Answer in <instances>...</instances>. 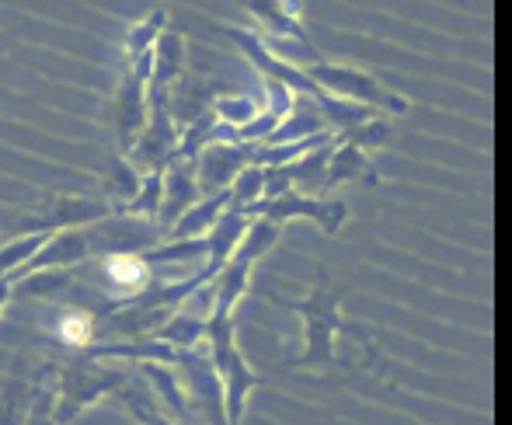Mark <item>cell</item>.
Masks as SVG:
<instances>
[{
  "label": "cell",
  "instance_id": "cell-1",
  "mask_svg": "<svg viewBox=\"0 0 512 425\" xmlns=\"http://www.w3.org/2000/svg\"><path fill=\"white\" fill-rule=\"evenodd\" d=\"M317 81H324L328 88H335L338 95H349V98H366V102H377V105H391V108H405L398 98H391L387 91H380L370 77L363 74H352V70H338V67H314Z\"/></svg>",
  "mask_w": 512,
  "mask_h": 425
},
{
  "label": "cell",
  "instance_id": "cell-2",
  "mask_svg": "<svg viewBox=\"0 0 512 425\" xmlns=\"http://www.w3.org/2000/svg\"><path fill=\"white\" fill-rule=\"evenodd\" d=\"M230 35L237 39V46H244L251 53V60H258L262 63V70L265 74H272V77H279V81L286 84V88H300V91H307V95H321L317 91V84L314 81H307V77H300L297 70H286V63H279V60H272V56H265V49L255 42V35H248V32H234V28H227Z\"/></svg>",
  "mask_w": 512,
  "mask_h": 425
},
{
  "label": "cell",
  "instance_id": "cell-3",
  "mask_svg": "<svg viewBox=\"0 0 512 425\" xmlns=\"http://www.w3.org/2000/svg\"><path fill=\"white\" fill-rule=\"evenodd\" d=\"M105 272H108V279H112L115 286H122V290H140V286H147V279H150L147 265H143L140 258H133V255L108 258Z\"/></svg>",
  "mask_w": 512,
  "mask_h": 425
},
{
  "label": "cell",
  "instance_id": "cell-4",
  "mask_svg": "<svg viewBox=\"0 0 512 425\" xmlns=\"http://www.w3.org/2000/svg\"><path fill=\"white\" fill-rule=\"evenodd\" d=\"M241 4H248L251 11L258 14V18H265L269 21L276 32H283V35H290V39H297V42H304V46L310 49V42H307V35L300 32V25L290 18V11H283V4L279 0H241Z\"/></svg>",
  "mask_w": 512,
  "mask_h": 425
},
{
  "label": "cell",
  "instance_id": "cell-5",
  "mask_svg": "<svg viewBox=\"0 0 512 425\" xmlns=\"http://www.w3.org/2000/svg\"><path fill=\"white\" fill-rule=\"evenodd\" d=\"M248 387H255V377H251L248 373V366L241 363V359H234V363H230V419H237V415H241V401H244V391H248Z\"/></svg>",
  "mask_w": 512,
  "mask_h": 425
},
{
  "label": "cell",
  "instance_id": "cell-6",
  "mask_svg": "<svg viewBox=\"0 0 512 425\" xmlns=\"http://www.w3.org/2000/svg\"><path fill=\"white\" fill-rule=\"evenodd\" d=\"M91 335H95V321H91L88 314H70L60 328V338L67 345H88Z\"/></svg>",
  "mask_w": 512,
  "mask_h": 425
},
{
  "label": "cell",
  "instance_id": "cell-7",
  "mask_svg": "<svg viewBox=\"0 0 512 425\" xmlns=\"http://www.w3.org/2000/svg\"><path fill=\"white\" fill-rule=\"evenodd\" d=\"M223 203H227V196H216L213 203H203V210H196L192 216H182V220H178V227H175V234H178V237L199 234V230H203L206 223L216 216V206H223Z\"/></svg>",
  "mask_w": 512,
  "mask_h": 425
},
{
  "label": "cell",
  "instance_id": "cell-8",
  "mask_svg": "<svg viewBox=\"0 0 512 425\" xmlns=\"http://www.w3.org/2000/svg\"><path fill=\"white\" fill-rule=\"evenodd\" d=\"M42 241H46V234L28 237V241H18V244H7V248L0 251V272L11 269V265H18V262H25L28 255H35V248H39Z\"/></svg>",
  "mask_w": 512,
  "mask_h": 425
},
{
  "label": "cell",
  "instance_id": "cell-9",
  "mask_svg": "<svg viewBox=\"0 0 512 425\" xmlns=\"http://www.w3.org/2000/svg\"><path fill=\"white\" fill-rule=\"evenodd\" d=\"M272 241H276V227H269V223H258V227L251 230V237H248V248L237 251V262H248L251 255H258V251H265Z\"/></svg>",
  "mask_w": 512,
  "mask_h": 425
},
{
  "label": "cell",
  "instance_id": "cell-10",
  "mask_svg": "<svg viewBox=\"0 0 512 425\" xmlns=\"http://www.w3.org/2000/svg\"><path fill=\"white\" fill-rule=\"evenodd\" d=\"M241 227H244V223H241V220H237V213L223 216L220 230H216V237H213V241H209V248H213V251H216V255H223V251H227V248H230V244H234V241H237V237H241V234H237V230H241Z\"/></svg>",
  "mask_w": 512,
  "mask_h": 425
},
{
  "label": "cell",
  "instance_id": "cell-11",
  "mask_svg": "<svg viewBox=\"0 0 512 425\" xmlns=\"http://www.w3.org/2000/svg\"><path fill=\"white\" fill-rule=\"evenodd\" d=\"M216 112H220L227 122H248L251 115H255V108H251L248 102H227V98H223V102L216 105Z\"/></svg>",
  "mask_w": 512,
  "mask_h": 425
},
{
  "label": "cell",
  "instance_id": "cell-12",
  "mask_svg": "<svg viewBox=\"0 0 512 425\" xmlns=\"http://www.w3.org/2000/svg\"><path fill=\"white\" fill-rule=\"evenodd\" d=\"M244 182H237V203H251V196H255L258 189L265 185L262 171H244Z\"/></svg>",
  "mask_w": 512,
  "mask_h": 425
},
{
  "label": "cell",
  "instance_id": "cell-13",
  "mask_svg": "<svg viewBox=\"0 0 512 425\" xmlns=\"http://www.w3.org/2000/svg\"><path fill=\"white\" fill-rule=\"evenodd\" d=\"M206 248H209V244H203V241L175 244V248H168V251H154V262H164V258H196V255H203Z\"/></svg>",
  "mask_w": 512,
  "mask_h": 425
},
{
  "label": "cell",
  "instance_id": "cell-14",
  "mask_svg": "<svg viewBox=\"0 0 512 425\" xmlns=\"http://www.w3.org/2000/svg\"><path fill=\"white\" fill-rule=\"evenodd\" d=\"M199 331H203V328H199V324H185V321H178L175 328L164 331V338H185V342H192V338H196Z\"/></svg>",
  "mask_w": 512,
  "mask_h": 425
},
{
  "label": "cell",
  "instance_id": "cell-15",
  "mask_svg": "<svg viewBox=\"0 0 512 425\" xmlns=\"http://www.w3.org/2000/svg\"><path fill=\"white\" fill-rule=\"evenodd\" d=\"M157 25H161V14H154V18H150L147 25H143V28H136V32H133V53H140V46H143V42H150L147 35L154 32Z\"/></svg>",
  "mask_w": 512,
  "mask_h": 425
},
{
  "label": "cell",
  "instance_id": "cell-16",
  "mask_svg": "<svg viewBox=\"0 0 512 425\" xmlns=\"http://www.w3.org/2000/svg\"><path fill=\"white\" fill-rule=\"evenodd\" d=\"M161 196V182L157 178H150V185H147V192H143V199H136L129 210H147V203H154V199Z\"/></svg>",
  "mask_w": 512,
  "mask_h": 425
},
{
  "label": "cell",
  "instance_id": "cell-17",
  "mask_svg": "<svg viewBox=\"0 0 512 425\" xmlns=\"http://www.w3.org/2000/svg\"><path fill=\"white\" fill-rule=\"evenodd\" d=\"M7 300V283H0V304Z\"/></svg>",
  "mask_w": 512,
  "mask_h": 425
}]
</instances>
